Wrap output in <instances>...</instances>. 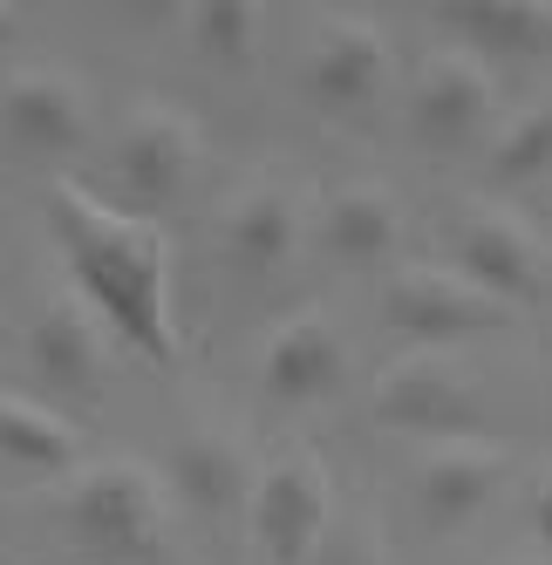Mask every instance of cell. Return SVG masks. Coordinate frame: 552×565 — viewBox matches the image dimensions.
Returning a JSON list of instances; mask_svg holds the SVG:
<instances>
[{
  "instance_id": "6da1fadb",
  "label": "cell",
  "mask_w": 552,
  "mask_h": 565,
  "mask_svg": "<svg viewBox=\"0 0 552 565\" xmlns=\"http://www.w3.org/2000/svg\"><path fill=\"white\" fill-rule=\"evenodd\" d=\"M49 225L55 246L68 259L75 300L96 320H109L116 341H130L144 361H171L184 354L178 341V307H171V238L157 218L116 212L75 178L49 184Z\"/></svg>"
},
{
  "instance_id": "3957f363",
  "label": "cell",
  "mask_w": 552,
  "mask_h": 565,
  "mask_svg": "<svg viewBox=\"0 0 552 565\" xmlns=\"http://www.w3.org/2000/svg\"><path fill=\"white\" fill-rule=\"evenodd\" d=\"M246 511H253V539L266 565H307L321 552V539L335 532V477L314 450H294L253 483Z\"/></svg>"
},
{
  "instance_id": "5b68a950",
  "label": "cell",
  "mask_w": 552,
  "mask_h": 565,
  "mask_svg": "<svg viewBox=\"0 0 552 565\" xmlns=\"http://www.w3.org/2000/svg\"><path fill=\"white\" fill-rule=\"evenodd\" d=\"M382 313H389V328H396L403 341L416 348H450V341H470V334H485V328H505V313L491 294H478L457 266H403L396 279L382 287Z\"/></svg>"
},
{
  "instance_id": "ffe728a7",
  "label": "cell",
  "mask_w": 552,
  "mask_h": 565,
  "mask_svg": "<svg viewBox=\"0 0 552 565\" xmlns=\"http://www.w3.org/2000/svg\"><path fill=\"white\" fill-rule=\"evenodd\" d=\"M545 171H552V103L511 116L498 130V143H491V178L498 184H532Z\"/></svg>"
},
{
  "instance_id": "8fae6325",
  "label": "cell",
  "mask_w": 552,
  "mask_h": 565,
  "mask_svg": "<svg viewBox=\"0 0 552 565\" xmlns=\"http://www.w3.org/2000/svg\"><path fill=\"white\" fill-rule=\"evenodd\" d=\"M0 124L34 157H68L89 137V96L75 89V75H62V68H21V75H8V89H0Z\"/></svg>"
},
{
  "instance_id": "ba28073f",
  "label": "cell",
  "mask_w": 552,
  "mask_h": 565,
  "mask_svg": "<svg viewBox=\"0 0 552 565\" xmlns=\"http://www.w3.org/2000/svg\"><path fill=\"white\" fill-rule=\"evenodd\" d=\"M375 416L389 429H410V436H464V429H478V402H470L464 375L450 369L444 354H403L396 369H382L375 382Z\"/></svg>"
},
{
  "instance_id": "8992f818",
  "label": "cell",
  "mask_w": 552,
  "mask_h": 565,
  "mask_svg": "<svg viewBox=\"0 0 552 565\" xmlns=\"http://www.w3.org/2000/svg\"><path fill=\"white\" fill-rule=\"evenodd\" d=\"M191 164H199V130L178 109L144 103L124 116V130H116V178H124L137 218L178 205V191L191 184Z\"/></svg>"
},
{
  "instance_id": "7402d4cb",
  "label": "cell",
  "mask_w": 552,
  "mask_h": 565,
  "mask_svg": "<svg viewBox=\"0 0 552 565\" xmlns=\"http://www.w3.org/2000/svg\"><path fill=\"white\" fill-rule=\"evenodd\" d=\"M532 524H539V539H545V552H552V470L532 483Z\"/></svg>"
},
{
  "instance_id": "603a6c76",
  "label": "cell",
  "mask_w": 552,
  "mask_h": 565,
  "mask_svg": "<svg viewBox=\"0 0 552 565\" xmlns=\"http://www.w3.org/2000/svg\"><path fill=\"white\" fill-rule=\"evenodd\" d=\"M14 21H21L14 8H0V42H8V34H14Z\"/></svg>"
},
{
  "instance_id": "d6986e66",
  "label": "cell",
  "mask_w": 552,
  "mask_h": 565,
  "mask_svg": "<svg viewBox=\"0 0 552 565\" xmlns=\"http://www.w3.org/2000/svg\"><path fill=\"white\" fill-rule=\"evenodd\" d=\"M259 28H266V14L246 8V0H199V8H184V34L205 62H246L259 49Z\"/></svg>"
},
{
  "instance_id": "9a60e30c",
  "label": "cell",
  "mask_w": 552,
  "mask_h": 565,
  "mask_svg": "<svg viewBox=\"0 0 552 565\" xmlns=\"http://www.w3.org/2000/svg\"><path fill=\"white\" fill-rule=\"evenodd\" d=\"M396 238H403V205H396V191H382V184H348L328 198V212H321V246L341 259V266H382L389 253H396Z\"/></svg>"
},
{
  "instance_id": "30bf717a",
  "label": "cell",
  "mask_w": 552,
  "mask_h": 565,
  "mask_svg": "<svg viewBox=\"0 0 552 565\" xmlns=\"http://www.w3.org/2000/svg\"><path fill=\"white\" fill-rule=\"evenodd\" d=\"M28 361H34V375L55 382L62 395L96 402L103 375H109V328L75 294H55L28 328Z\"/></svg>"
},
{
  "instance_id": "2e32d148",
  "label": "cell",
  "mask_w": 552,
  "mask_h": 565,
  "mask_svg": "<svg viewBox=\"0 0 552 565\" xmlns=\"http://www.w3.org/2000/svg\"><path fill=\"white\" fill-rule=\"evenodd\" d=\"M294 246H300V205L280 184H253V191H240L225 205V253H232V266L273 273V266L294 259Z\"/></svg>"
},
{
  "instance_id": "7a4b0ae2",
  "label": "cell",
  "mask_w": 552,
  "mask_h": 565,
  "mask_svg": "<svg viewBox=\"0 0 552 565\" xmlns=\"http://www.w3.org/2000/svg\"><path fill=\"white\" fill-rule=\"evenodd\" d=\"M62 524L68 539L109 558V565H171V511L157 477L130 457H109V463H83L68 470V491H62Z\"/></svg>"
},
{
  "instance_id": "e0dca14e",
  "label": "cell",
  "mask_w": 552,
  "mask_h": 565,
  "mask_svg": "<svg viewBox=\"0 0 552 565\" xmlns=\"http://www.w3.org/2000/svg\"><path fill=\"white\" fill-rule=\"evenodd\" d=\"M464 42L457 49H470V55H519V62H532V55H552V8H539V0H491V8H450L444 14Z\"/></svg>"
},
{
  "instance_id": "5bb4252c",
  "label": "cell",
  "mask_w": 552,
  "mask_h": 565,
  "mask_svg": "<svg viewBox=\"0 0 552 565\" xmlns=\"http://www.w3.org/2000/svg\"><path fill=\"white\" fill-rule=\"evenodd\" d=\"M389 83V42H382V28L369 21H328L321 34H314V62H307V89L314 103H328V109H362L375 103Z\"/></svg>"
},
{
  "instance_id": "ac0fdd59",
  "label": "cell",
  "mask_w": 552,
  "mask_h": 565,
  "mask_svg": "<svg viewBox=\"0 0 552 565\" xmlns=\"http://www.w3.org/2000/svg\"><path fill=\"white\" fill-rule=\"evenodd\" d=\"M75 450H83V436H75L55 409H42V402L0 388V457H8V463L68 477L75 470Z\"/></svg>"
},
{
  "instance_id": "4fadbf2b",
  "label": "cell",
  "mask_w": 552,
  "mask_h": 565,
  "mask_svg": "<svg viewBox=\"0 0 552 565\" xmlns=\"http://www.w3.org/2000/svg\"><path fill=\"white\" fill-rule=\"evenodd\" d=\"M253 457H246V443L232 436V429H191L178 436V450H171V491L178 504H191L199 518H232V511H246L253 504Z\"/></svg>"
},
{
  "instance_id": "9c48e42d",
  "label": "cell",
  "mask_w": 552,
  "mask_h": 565,
  "mask_svg": "<svg viewBox=\"0 0 552 565\" xmlns=\"http://www.w3.org/2000/svg\"><path fill=\"white\" fill-rule=\"evenodd\" d=\"M511 457L485 436H450V443H429L423 463H416V511L429 532H464L470 518H478L498 483H505Z\"/></svg>"
},
{
  "instance_id": "44dd1931",
  "label": "cell",
  "mask_w": 552,
  "mask_h": 565,
  "mask_svg": "<svg viewBox=\"0 0 552 565\" xmlns=\"http://www.w3.org/2000/svg\"><path fill=\"white\" fill-rule=\"evenodd\" d=\"M307 565H382V545L369 539V524H348V532H328Z\"/></svg>"
},
{
  "instance_id": "277c9868",
  "label": "cell",
  "mask_w": 552,
  "mask_h": 565,
  "mask_svg": "<svg viewBox=\"0 0 552 565\" xmlns=\"http://www.w3.org/2000/svg\"><path fill=\"white\" fill-rule=\"evenodd\" d=\"M498 116V75L491 62H478L470 49H437L423 62L416 89H410V130L423 150H470Z\"/></svg>"
},
{
  "instance_id": "7c38bea8",
  "label": "cell",
  "mask_w": 552,
  "mask_h": 565,
  "mask_svg": "<svg viewBox=\"0 0 552 565\" xmlns=\"http://www.w3.org/2000/svg\"><path fill=\"white\" fill-rule=\"evenodd\" d=\"M341 369H348V348L335 334V320L321 307H307L294 320H280V334L266 341V361H259V382L280 409H307L341 388Z\"/></svg>"
},
{
  "instance_id": "52a82bcc",
  "label": "cell",
  "mask_w": 552,
  "mask_h": 565,
  "mask_svg": "<svg viewBox=\"0 0 552 565\" xmlns=\"http://www.w3.org/2000/svg\"><path fill=\"white\" fill-rule=\"evenodd\" d=\"M457 273L498 307H526L545 294V246L526 218H511L498 205H470L457 225Z\"/></svg>"
}]
</instances>
